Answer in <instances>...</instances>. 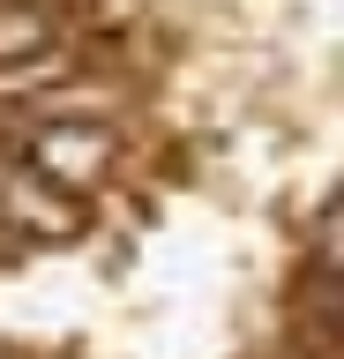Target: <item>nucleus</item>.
I'll return each mask as SVG.
<instances>
[{"mask_svg":"<svg viewBox=\"0 0 344 359\" xmlns=\"http://www.w3.org/2000/svg\"><path fill=\"white\" fill-rule=\"evenodd\" d=\"M0 217L38 232V240H75V232H83V202L60 195L53 180H38L23 165V172H0Z\"/></svg>","mask_w":344,"mask_h":359,"instance_id":"f03ea898","label":"nucleus"},{"mask_svg":"<svg viewBox=\"0 0 344 359\" xmlns=\"http://www.w3.org/2000/svg\"><path fill=\"white\" fill-rule=\"evenodd\" d=\"M46 38H53L46 8H30V0H0V60H30Z\"/></svg>","mask_w":344,"mask_h":359,"instance_id":"7ed1b4c3","label":"nucleus"},{"mask_svg":"<svg viewBox=\"0 0 344 359\" xmlns=\"http://www.w3.org/2000/svg\"><path fill=\"white\" fill-rule=\"evenodd\" d=\"M105 165H113V135L97 120H46V128H30V172L53 180L60 195L97 187Z\"/></svg>","mask_w":344,"mask_h":359,"instance_id":"f257e3e1","label":"nucleus"}]
</instances>
